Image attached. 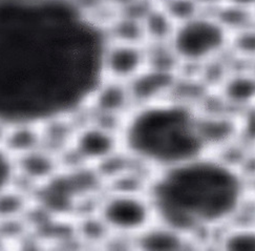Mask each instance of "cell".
<instances>
[{
  "label": "cell",
  "instance_id": "cell-15",
  "mask_svg": "<svg viewBox=\"0 0 255 251\" xmlns=\"http://www.w3.org/2000/svg\"><path fill=\"white\" fill-rule=\"evenodd\" d=\"M0 251H4V242H3V237L0 235Z\"/></svg>",
  "mask_w": 255,
  "mask_h": 251
},
{
  "label": "cell",
  "instance_id": "cell-6",
  "mask_svg": "<svg viewBox=\"0 0 255 251\" xmlns=\"http://www.w3.org/2000/svg\"><path fill=\"white\" fill-rule=\"evenodd\" d=\"M68 148L85 166H100L121 150L119 130L91 121L77 127Z\"/></svg>",
  "mask_w": 255,
  "mask_h": 251
},
{
  "label": "cell",
  "instance_id": "cell-10",
  "mask_svg": "<svg viewBox=\"0 0 255 251\" xmlns=\"http://www.w3.org/2000/svg\"><path fill=\"white\" fill-rule=\"evenodd\" d=\"M215 251H255V225L231 223L223 227Z\"/></svg>",
  "mask_w": 255,
  "mask_h": 251
},
{
  "label": "cell",
  "instance_id": "cell-4",
  "mask_svg": "<svg viewBox=\"0 0 255 251\" xmlns=\"http://www.w3.org/2000/svg\"><path fill=\"white\" fill-rule=\"evenodd\" d=\"M228 41L229 31L219 19L200 13L175 24L169 44L179 61L201 63L219 56Z\"/></svg>",
  "mask_w": 255,
  "mask_h": 251
},
{
  "label": "cell",
  "instance_id": "cell-13",
  "mask_svg": "<svg viewBox=\"0 0 255 251\" xmlns=\"http://www.w3.org/2000/svg\"><path fill=\"white\" fill-rule=\"evenodd\" d=\"M220 2L247 9H255V0H220Z\"/></svg>",
  "mask_w": 255,
  "mask_h": 251
},
{
  "label": "cell",
  "instance_id": "cell-9",
  "mask_svg": "<svg viewBox=\"0 0 255 251\" xmlns=\"http://www.w3.org/2000/svg\"><path fill=\"white\" fill-rule=\"evenodd\" d=\"M132 240L134 251H189L191 238L154 220Z\"/></svg>",
  "mask_w": 255,
  "mask_h": 251
},
{
  "label": "cell",
  "instance_id": "cell-3",
  "mask_svg": "<svg viewBox=\"0 0 255 251\" xmlns=\"http://www.w3.org/2000/svg\"><path fill=\"white\" fill-rule=\"evenodd\" d=\"M119 137L122 150L150 172L209 153L202 114L171 98L134 106L123 119Z\"/></svg>",
  "mask_w": 255,
  "mask_h": 251
},
{
  "label": "cell",
  "instance_id": "cell-5",
  "mask_svg": "<svg viewBox=\"0 0 255 251\" xmlns=\"http://www.w3.org/2000/svg\"><path fill=\"white\" fill-rule=\"evenodd\" d=\"M97 218L109 236L134 238L155 220L147 192L112 188L102 195Z\"/></svg>",
  "mask_w": 255,
  "mask_h": 251
},
{
  "label": "cell",
  "instance_id": "cell-14",
  "mask_svg": "<svg viewBox=\"0 0 255 251\" xmlns=\"http://www.w3.org/2000/svg\"><path fill=\"white\" fill-rule=\"evenodd\" d=\"M247 184V194L255 201V170L245 178Z\"/></svg>",
  "mask_w": 255,
  "mask_h": 251
},
{
  "label": "cell",
  "instance_id": "cell-2",
  "mask_svg": "<svg viewBox=\"0 0 255 251\" xmlns=\"http://www.w3.org/2000/svg\"><path fill=\"white\" fill-rule=\"evenodd\" d=\"M146 192L155 220L191 239L230 224L248 196L240 168L211 152L152 172Z\"/></svg>",
  "mask_w": 255,
  "mask_h": 251
},
{
  "label": "cell",
  "instance_id": "cell-11",
  "mask_svg": "<svg viewBox=\"0 0 255 251\" xmlns=\"http://www.w3.org/2000/svg\"><path fill=\"white\" fill-rule=\"evenodd\" d=\"M16 167L13 157L0 145V195L15 183Z\"/></svg>",
  "mask_w": 255,
  "mask_h": 251
},
{
  "label": "cell",
  "instance_id": "cell-1",
  "mask_svg": "<svg viewBox=\"0 0 255 251\" xmlns=\"http://www.w3.org/2000/svg\"><path fill=\"white\" fill-rule=\"evenodd\" d=\"M106 43L104 24L76 0H0V124L85 111Z\"/></svg>",
  "mask_w": 255,
  "mask_h": 251
},
{
  "label": "cell",
  "instance_id": "cell-12",
  "mask_svg": "<svg viewBox=\"0 0 255 251\" xmlns=\"http://www.w3.org/2000/svg\"><path fill=\"white\" fill-rule=\"evenodd\" d=\"M99 1L105 7L124 9V8H127L135 3L142 1V0H99Z\"/></svg>",
  "mask_w": 255,
  "mask_h": 251
},
{
  "label": "cell",
  "instance_id": "cell-7",
  "mask_svg": "<svg viewBox=\"0 0 255 251\" xmlns=\"http://www.w3.org/2000/svg\"><path fill=\"white\" fill-rule=\"evenodd\" d=\"M147 67L143 43L107 40L102 58L103 76L128 83Z\"/></svg>",
  "mask_w": 255,
  "mask_h": 251
},
{
  "label": "cell",
  "instance_id": "cell-8",
  "mask_svg": "<svg viewBox=\"0 0 255 251\" xmlns=\"http://www.w3.org/2000/svg\"><path fill=\"white\" fill-rule=\"evenodd\" d=\"M127 84L134 106L149 104L170 98L174 86V75L171 71L147 66Z\"/></svg>",
  "mask_w": 255,
  "mask_h": 251
}]
</instances>
